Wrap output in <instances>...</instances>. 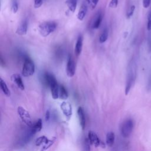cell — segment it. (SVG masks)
<instances>
[{
    "label": "cell",
    "instance_id": "16",
    "mask_svg": "<svg viewBox=\"0 0 151 151\" xmlns=\"http://www.w3.org/2000/svg\"><path fill=\"white\" fill-rule=\"evenodd\" d=\"M27 29H28V23L26 21H24L17 28L16 33L19 35H24L27 34Z\"/></svg>",
    "mask_w": 151,
    "mask_h": 151
},
{
    "label": "cell",
    "instance_id": "29",
    "mask_svg": "<svg viewBox=\"0 0 151 151\" xmlns=\"http://www.w3.org/2000/svg\"><path fill=\"white\" fill-rule=\"evenodd\" d=\"M44 0H34V6L35 8H40L43 4Z\"/></svg>",
    "mask_w": 151,
    "mask_h": 151
},
{
    "label": "cell",
    "instance_id": "1",
    "mask_svg": "<svg viewBox=\"0 0 151 151\" xmlns=\"http://www.w3.org/2000/svg\"><path fill=\"white\" fill-rule=\"evenodd\" d=\"M44 80L47 85L50 87L52 97L54 99H57L58 97L59 85L55 76L50 73H45L44 74Z\"/></svg>",
    "mask_w": 151,
    "mask_h": 151
},
{
    "label": "cell",
    "instance_id": "31",
    "mask_svg": "<svg viewBox=\"0 0 151 151\" xmlns=\"http://www.w3.org/2000/svg\"><path fill=\"white\" fill-rule=\"evenodd\" d=\"M151 3V0H143V6L145 8H147Z\"/></svg>",
    "mask_w": 151,
    "mask_h": 151
},
{
    "label": "cell",
    "instance_id": "7",
    "mask_svg": "<svg viewBox=\"0 0 151 151\" xmlns=\"http://www.w3.org/2000/svg\"><path fill=\"white\" fill-rule=\"evenodd\" d=\"M35 133L36 132L34 131L33 128L32 127H29V129H28L21 137L19 141L18 142V144L20 146L25 145L30 141Z\"/></svg>",
    "mask_w": 151,
    "mask_h": 151
},
{
    "label": "cell",
    "instance_id": "13",
    "mask_svg": "<svg viewBox=\"0 0 151 151\" xmlns=\"http://www.w3.org/2000/svg\"><path fill=\"white\" fill-rule=\"evenodd\" d=\"M103 19V15L101 12H98L93 18L91 24V28L93 29H97L100 26Z\"/></svg>",
    "mask_w": 151,
    "mask_h": 151
},
{
    "label": "cell",
    "instance_id": "15",
    "mask_svg": "<svg viewBox=\"0 0 151 151\" xmlns=\"http://www.w3.org/2000/svg\"><path fill=\"white\" fill-rule=\"evenodd\" d=\"M60 107L64 114L66 117H70L71 115V106L70 104L67 102H63L61 104Z\"/></svg>",
    "mask_w": 151,
    "mask_h": 151
},
{
    "label": "cell",
    "instance_id": "11",
    "mask_svg": "<svg viewBox=\"0 0 151 151\" xmlns=\"http://www.w3.org/2000/svg\"><path fill=\"white\" fill-rule=\"evenodd\" d=\"M77 114L78 117V120L83 130L84 129L86 126V116L84 109L81 107H79L77 109Z\"/></svg>",
    "mask_w": 151,
    "mask_h": 151
},
{
    "label": "cell",
    "instance_id": "12",
    "mask_svg": "<svg viewBox=\"0 0 151 151\" xmlns=\"http://www.w3.org/2000/svg\"><path fill=\"white\" fill-rule=\"evenodd\" d=\"M83 37L81 35H79L76 43L75 45V49H74V52L75 54L78 57L80 55L82 51V48H83Z\"/></svg>",
    "mask_w": 151,
    "mask_h": 151
},
{
    "label": "cell",
    "instance_id": "8",
    "mask_svg": "<svg viewBox=\"0 0 151 151\" xmlns=\"http://www.w3.org/2000/svg\"><path fill=\"white\" fill-rule=\"evenodd\" d=\"M67 75L69 77H72L74 76L76 73V64L71 56H69L66 67Z\"/></svg>",
    "mask_w": 151,
    "mask_h": 151
},
{
    "label": "cell",
    "instance_id": "10",
    "mask_svg": "<svg viewBox=\"0 0 151 151\" xmlns=\"http://www.w3.org/2000/svg\"><path fill=\"white\" fill-rule=\"evenodd\" d=\"M11 80L16 84L17 87L21 90H24L25 86L21 76L18 74H14L11 77Z\"/></svg>",
    "mask_w": 151,
    "mask_h": 151
},
{
    "label": "cell",
    "instance_id": "28",
    "mask_svg": "<svg viewBox=\"0 0 151 151\" xmlns=\"http://www.w3.org/2000/svg\"><path fill=\"white\" fill-rule=\"evenodd\" d=\"M147 29L148 31L151 30V9L149 11L147 15Z\"/></svg>",
    "mask_w": 151,
    "mask_h": 151
},
{
    "label": "cell",
    "instance_id": "24",
    "mask_svg": "<svg viewBox=\"0 0 151 151\" xmlns=\"http://www.w3.org/2000/svg\"><path fill=\"white\" fill-rule=\"evenodd\" d=\"M99 1V0H86V3L91 9H94L97 5Z\"/></svg>",
    "mask_w": 151,
    "mask_h": 151
},
{
    "label": "cell",
    "instance_id": "21",
    "mask_svg": "<svg viewBox=\"0 0 151 151\" xmlns=\"http://www.w3.org/2000/svg\"><path fill=\"white\" fill-rule=\"evenodd\" d=\"M108 35H109V32L107 28H105L102 33L101 34L100 38H99V42L100 43H104V42L106 41V40L108 38Z\"/></svg>",
    "mask_w": 151,
    "mask_h": 151
},
{
    "label": "cell",
    "instance_id": "2",
    "mask_svg": "<svg viewBox=\"0 0 151 151\" xmlns=\"http://www.w3.org/2000/svg\"><path fill=\"white\" fill-rule=\"evenodd\" d=\"M57 28V24L52 21H46L38 26V31L42 37H45L53 32Z\"/></svg>",
    "mask_w": 151,
    "mask_h": 151
},
{
    "label": "cell",
    "instance_id": "4",
    "mask_svg": "<svg viewBox=\"0 0 151 151\" xmlns=\"http://www.w3.org/2000/svg\"><path fill=\"white\" fill-rule=\"evenodd\" d=\"M35 73V65L34 62L29 58H25L22 70V75L27 77L34 74Z\"/></svg>",
    "mask_w": 151,
    "mask_h": 151
},
{
    "label": "cell",
    "instance_id": "5",
    "mask_svg": "<svg viewBox=\"0 0 151 151\" xmlns=\"http://www.w3.org/2000/svg\"><path fill=\"white\" fill-rule=\"evenodd\" d=\"M136 78V69L134 65H131L130 68L129 69V72L127 74L126 87H125V94L127 95L133 86Z\"/></svg>",
    "mask_w": 151,
    "mask_h": 151
},
{
    "label": "cell",
    "instance_id": "9",
    "mask_svg": "<svg viewBox=\"0 0 151 151\" xmlns=\"http://www.w3.org/2000/svg\"><path fill=\"white\" fill-rule=\"evenodd\" d=\"M88 139L90 142V143L93 145H94L96 147H98L101 144V141L97 135V134L93 132V131H89L88 133Z\"/></svg>",
    "mask_w": 151,
    "mask_h": 151
},
{
    "label": "cell",
    "instance_id": "17",
    "mask_svg": "<svg viewBox=\"0 0 151 151\" xmlns=\"http://www.w3.org/2000/svg\"><path fill=\"white\" fill-rule=\"evenodd\" d=\"M114 140H115L114 133L112 132H108L106 134V145L109 147H111L114 143Z\"/></svg>",
    "mask_w": 151,
    "mask_h": 151
},
{
    "label": "cell",
    "instance_id": "22",
    "mask_svg": "<svg viewBox=\"0 0 151 151\" xmlns=\"http://www.w3.org/2000/svg\"><path fill=\"white\" fill-rule=\"evenodd\" d=\"M33 129L34 130V131L37 133L38 132H40L42 127V120L41 119H38L34 124H33V125L31 126Z\"/></svg>",
    "mask_w": 151,
    "mask_h": 151
},
{
    "label": "cell",
    "instance_id": "3",
    "mask_svg": "<svg viewBox=\"0 0 151 151\" xmlns=\"http://www.w3.org/2000/svg\"><path fill=\"white\" fill-rule=\"evenodd\" d=\"M134 122L132 119H126L121 124L120 133L123 137H129L133 130Z\"/></svg>",
    "mask_w": 151,
    "mask_h": 151
},
{
    "label": "cell",
    "instance_id": "30",
    "mask_svg": "<svg viewBox=\"0 0 151 151\" xmlns=\"http://www.w3.org/2000/svg\"><path fill=\"white\" fill-rule=\"evenodd\" d=\"M118 0H111L109 3V6L111 8H116L118 5Z\"/></svg>",
    "mask_w": 151,
    "mask_h": 151
},
{
    "label": "cell",
    "instance_id": "34",
    "mask_svg": "<svg viewBox=\"0 0 151 151\" xmlns=\"http://www.w3.org/2000/svg\"></svg>",
    "mask_w": 151,
    "mask_h": 151
},
{
    "label": "cell",
    "instance_id": "6",
    "mask_svg": "<svg viewBox=\"0 0 151 151\" xmlns=\"http://www.w3.org/2000/svg\"><path fill=\"white\" fill-rule=\"evenodd\" d=\"M18 114L21 119L22 122L24 123L27 126L31 127L33 124L29 113L22 107L19 106L17 109Z\"/></svg>",
    "mask_w": 151,
    "mask_h": 151
},
{
    "label": "cell",
    "instance_id": "33",
    "mask_svg": "<svg viewBox=\"0 0 151 151\" xmlns=\"http://www.w3.org/2000/svg\"><path fill=\"white\" fill-rule=\"evenodd\" d=\"M50 111L48 110V111H47L46 114H45V120H48L49 119H50Z\"/></svg>",
    "mask_w": 151,
    "mask_h": 151
},
{
    "label": "cell",
    "instance_id": "27",
    "mask_svg": "<svg viewBox=\"0 0 151 151\" xmlns=\"http://www.w3.org/2000/svg\"><path fill=\"white\" fill-rule=\"evenodd\" d=\"M11 9L13 13L15 14L18 10V4L17 0H13L11 5Z\"/></svg>",
    "mask_w": 151,
    "mask_h": 151
},
{
    "label": "cell",
    "instance_id": "14",
    "mask_svg": "<svg viewBox=\"0 0 151 151\" xmlns=\"http://www.w3.org/2000/svg\"><path fill=\"white\" fill-rule=\"evenodd\" d=\"M88 9V5L87 3H83L81 6L78 14H77V18L80 21H83L85 18Z\"/></svg>",
    "mask_w": 151,
    "mask_h": 151
},
{
    "label": "cell",
    "instance_id": "26",
    "mask_svg": "<svg viewBox=\"0 0 151 151\" xmlns=\"http://www.w3.org/2000/svg\"><path fill=\"white\" fill-rule=\"evenodd\" d=\"M134 9H135V6L134 5H132L129 8V9L127 10V13H126V18L127 19L130 18L133 15V14L134 13Z\"/></svg>",
    "mask_w": 151,
    "mask_h": 151
},
{
    "label": "cell",
    "instance_id": "19",
    "mask_svg": "<svg viewBox=\"0 0 151 151\" xmlns=\"http://www.w3.org/2000/svg\"><path fill=\"white\" fill-rule=\"evenodd\" d=\"M0 86H1V90L3 92V93L8 97L10 96V94H11L10 91H9L6 84L2 80V78H1V80H0Z\"/></svg>",
    "mask_w": 151,
    "mask_h": 151
},
{
    "label": "cell",
    "instance_id": "23",
    "mask_svg": "<svg viewBox=\"0 0 151 151\" xmlns=\"http://www.w3.org/2000/svg\"><path fill=\"white\" fill-rule=\"evenodd\" d=\"M90 144L88 137H85L83 141V151H90Z\"/></svg>",
    "mask_w": 151,
    "mask_h": 151
},
{
    "label": "cell",
    "instance_id": "20",
    "mask_svg": "<svg viewBox=\"0 0 151 151\" xmlns=\"http://www.w3.org/2000/svg\"><path fill=\"white\" fill-rule=\"evenodd\" d=\"M65 4L67 5L69 10L74 12L77 7V0H67L65 1Z\"/></svg>",
    "mask_w": 151,
    "mask_h": 151
},
{
    "label": "cell",
    "instance_id": "25",
    "mask_svg": "<svg viewBox=\"0 0 151 151\" xmlns=\"http://www.w3.org/2000/svg\"><path fill=\"white\" fill-rule=\"evenodd\" d=\"M48 142H48V139L45 136H41L37 139L35 143L37 146H39L42 145V143H48Z\"/></svg>",
    "mask_w": 151,
    "mask_h": 151
},
{
    "label": "cell",
    "instance_id": "32",
    "mask_svg": "<svg viewBox=\"0 0 151 151\" xmlns=\"http://www.w3.org/2000/svg\"><path fill=\"white\" fill-rule=\"evenodd\" d=\"M147 89H148V90H151V76H150V78H149V81H148V84H147Z\"/></svg>",
    "mask_w": 151,
    "mask_h": 151
},
{
    "label": "cell",
    "instance_id": "18",
    "mask_svg": "<svg viewBox=\"0 0 151 151\" xmlns=\"http://www.w3.org/2000/svg\"><path fill=\"white\" fill-rule=\"evenodd\" d=\"M68 94L67 90L65 87L63 85H59V90H58V97L63 100H65L68 98Z\"/></svg>",
    "mask_w": 151,
    "mask_h": 151
}]
</instances>
